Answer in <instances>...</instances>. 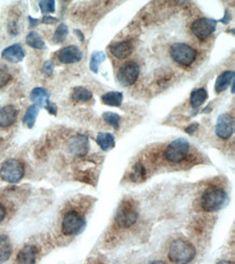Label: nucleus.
<instances>
[{
  "label": "nucleus",
  "mask_w": 235,
  "mask_h": 264,
  "mask_svg": "<svg viewBox=\"0 0 235 264\" xmlns=\"http://www.w3.org/2000/svg\"><path fill=\"white\" fill-rule=\"evenodd\" d=\"M230 202V198L224 189L217 186L207 188L201 196V207L207 212H216L222 210Z\"/></svg>",
  "instance_id": "obj_1"
},
{
  "label": "nucleus",
  "mask_w": 235,
  "mask_h": 264,
  "mask_svg": "<svg viewBox=\"0 0 235 264\" xmlns=\"http://www.w3.org/2000/svg\"><path fill=\"white\" fill-rule=\"evenodd\" d=\"M196 255V250L190 241L185 239H174L169 247L168 256L171 262L177 264L190 263Z\"/></svg>",
  "instance_id": "obj_2"
},
{
  "label": "nucleus",
  "mask_w": 235,
  "mask_h": 264,
  "mask_svg": "<svg viewBox=\"0 0 235 264\" xmlns=\"http://www.w3.org/2000/svg\"><path fill=\"white\" fill-rule=\"evenodd\" d=\"M25 174L23 164L18 159L6 160L0 168V177L4 181L11 184H16L21 181Z\"/></svg>",
  "instance_id": "obj_3"
},
{
  "label": "nucleus",
  "mask_w": 235,
  "mask_h": 264,
  "mask_svg": "<svg viewBox=\"0 0 235 264\" xmlns=\"http://www.w3.org/2000/svg\"><path fill=\"white\" fill-rule=\"evenodd\" d=\"M197 52L191 46L177 43L170 47V57L174 62L182 66H190L196 60Z\"/></svg>",
  "instance_id": "obj_4"
},
{
  "label": "nucleus",
  "mask_w": 235,
  "mask_h": 264,
  "mask_svg": "<svg viewBox=\"0 0 235 264\" xmlns=\"http://www.w3.org/2000/svg\"><path fill=\"white\" fill-rule=\"evenodd\" d=\"M138 215L139 213L134 202L130 200H125L118 207L116 213L117 225L122 228H128L137 222Z\"/></svg>",
  "instance_id": "obj_5"
},
{
  "label": "nucleus",
  "mask_w": 235,
  "mask_h": 264,
  "mask_svg": "<svg viewBox=\"0 0 235 264\" xmlns=\"http://www.w3.org/2000/svg\"><path fill=\"white\" fill-rule=\"evenodd\" d=\"M189 151H190L189 142L183 138L176 139L166 147L165 157L168 161L178 164V162H181L186 158Z\"/></svg>",
  "instance_id": "obj_6"
},
{
  "label": "nucleus",
  "mask_w": 235,
  "mask_h": 264,
  "mask_svg": "<svg viewBox=\"0 0 235 264\" xmlns=\"http://www.w3.org/2000/svg\"><path fill=\"white\" fill-rule=\"evenodd\" d=\"M86 226V221L82 214L77 211H69L62 221V232L67 236H73L82 233Z\"/></svg>",
  "instance_id": "obj_7"
},
{
  "label": "nucleus",
  "mask_w": 235,
  "mask_h": 264,
  "mask_svg": "<svg viewBox=\"0 0 235 264\" xmlns=\"http://www.w3.org/2000/svg\"><path fill=\"white\" fill-rule=\"evenodd\" d=\"M140 75V66L138 63L127 62L118 70L116 80L122 87H129L138 80Z\"/></svg>",
  "instance_id": "obj_8"
},
{
  "label": "nucleus",
  "mask_w": 235,
  "mask_h": 264,
  "mask_svg": "<svg viewBox=\"0 0 235 264\" xmlns=\"http://www.w3.org/2000/svg\"><path fill=\"white\" fill-rule=\"evenodd\" d=\"M217 29V21L216 20L201 18L194 21L191 25V31L194 34V36L197 37L200 40H204L207 37H209L212 33H214Z\"/></svg>",
  "instance_id": "obj_9"
},
{
  "label": "nucleus",
  "mask_w": 235,
  "mask_h": 264,
  "mask_svg": "<svg viewBox=\"0 0 235 264\" xmlns=\"http://www.w3.org/2000/svg\"><path fill=\"white\" fill-rule=\"evenodd\" d=\"M234 132V118L230 114L220 115L216 124V133L219 138L227 140L232 137Z\"/></svg>",
  "instance_id": "obj_10"
},
{
  "label": "nucleus",
  "mask_w": 235,
  "mask_h": 264,
  "mask_svg": "<svg viewBox=\"0 0 235 264\" xmlns=\"http://www.w3.org/2000/svg\"><path fill=\"white\" fill-rule=\"evenodd\" d=\"M69 151L77 157H83L89 152V140L84 134H77L69 142Z\"/></svg>",
  "instance_id": "obj_11"
},
{
  "label": "nucleus",
  "mask_w": 235,
  "mask_h": 264,
  "mask_svg": "<svg viewBox=\"0 0 235 264\" xmlns=\"http://www.w3.org/2000/svg\"><path fill=\"white\" fill-rule=\"evenodd\" d=\"M84 57L83 51L77 46H67L58 53V59L63 64H74L82 61Z\"/></svg>",
  "instance_id": "obj_12"
},
{
  "label": "nucleus",
  "mask_w": 235,
  "mask_h": 264,
  "mask_svg": "<svg viewBox=\"0 0 235 264\" xmlns=\"http://www.w3.org/2000/svg\"><path fill=\"white\" fill-rule=\"evenodd\" d=\"M2 57L9 61L11 63H19V62H22L24 57H25V52L22 48L21 45L16 44V45H12L8 48H6L3 52H2Z\"/></svg>",
  "instance_id": "obj_13"
},
{
  "label": "nucleus",
  "mask_w": 235,
  "mask_h": 264,
  "mask_svg": "<svg viewBox=\"0 0 235 264\" xmlns=\"http://www.w3.org/2000/svg\"><path fill=\"white\" fill-rule=\"evenodd\" d=\"M18 110L13 105H7L0 108V127L7 128L16 123Z\"/></svg>",
  "instance_id": "obj_14"
},
{
  "label": "nucleus",
  "mask_w": 235,
  "mask_h": 264,
  "mask_svg": "<svg viewBox=\"0 0 235 264\" xmlns=\"http://www.w3.org/2000/svg\"><path fill=\"white\" fill-rule=\"evenodd\" d=\"M111 53L117 59H126L133 51V46L130 42H119L110 47Z\"/></svg>",
  "instance_id": "obj_15"
},
{
  "label": "nucleus",
  "mask_w": 235,
  "mask_h": 264,
  "mask_svg": "<svg viewBox=\"0 0 235 264\" xmlns=\"http://www.w3.org/2000/svg\"><path fill=\"white\" fill-rule=\"evenodd\" d=\"M37 249L35 246H25L18 253V264H36Z\"/></svg>",
  "instance_id": "obj_16"
},
{
  "label": "nucleus",
  "mask_w": 235,
  "mask_h": 264,
  "mask_svg": "<svg viewBox=\"0 0 235 264\" xmlns=\"http://www.w3.org/2000/svg\"><path fill=\"white\" fill-rule=\"evenodd\" d=\"M49 98H50V94L46 89H44V88H40V87L34 88L33 91L31 92V100L33 101L34 104L39 107L46 106L47 103L50 101Z\"/></svg>",
  "instance_id": "obj_17"
},
{
  "label": "nucleus",
  "mask_w": 235,
  "mask_h": 264,
  "mask_svg": "<svg viewBox=\"0 0 235 264\" xmlns=\"http://www.w3.org/2000/svg\"><path fill=\"white\" fill-rule=\"evenodd\" d=\"M235 74L233 71H226L223 72L221 75L218 76L216 84H214V90H216L217 93H220L227 89V87L231 85L232 81L234 80Z\"/></svg>",
  "instance_id": "obj_18"
},
{
  "label": "nucleus",
  "mask_w": 235,
  "mask_h": 264,
  "mask_svg": "<svg viewBox=\"0 0 235 264\" xmlns=\"http://www.w3.org/2000/svg\"><path fill=\"white\" fill-rule=\"evenodd\" d=\"M12 254V245L8 236L0 235V264L10 259Z\"/></svg>",
  "instance_id": "obj_19"
},
{
  "label": "nucleus",
  "mask_w": 235,
  "mask_h": 264,
  "mask_svg": "<svg viewBox=\"0 0 235 264\" xmlns=\"http://www.w3.org/2000/svg\"><path fill=\"white\" fill-rule=\"evenodd\" d=\"M97 143L101 147V150L106 152L110 151L115 146V139L113 134L107 132H100L97 137Z\"/></svg>",
  "instance_id": "obj_20"
},
{
  "label": "nucleus",
  "mask_w": 235,
  "mask_h": 264,
  "mask_svg": "<svg viewBox=\"0 0 235 264\" xmlns=\"http://www.w3.org/2000/svg\"><path fill=\"white\" fill-rule=\"evenodd\" d=\"M103 104L107 105V106H115V107H119L123 103V93L117 92V91H111V92H107L105 94H103L102 98Z\"/></svg>",
  "instance_id": "obj_21"
},
{
  "label": "nucleus",
  "mask_w": 235,
  "mask_h": 264,
  "mask_svg": "<svg viewBox=\"0 0 235 264\" xmlns=\"http://www.w3.org/2000/svg\"><path fill=\"white\" fill-rule=\"evenodd\" d=\"M208 98V93L206 89L204 88H198V89H195L192 91L191 97H190V103L193 108H197L200 105H203L205 103V101Z\"/></svg>",
  "instance_id": "obj_22"
},
{
  "label": "nucleus",
  "mask_w": 235,
  "mask_h": 264,
  "mask_svg": "<svg viewBox=\"0 0 235 264\" xmlns=\"http://www.w3.org/2000/svg\"><path fill=\"white\" fill-rule=\"evenodd\" d=\"M92 97V92L84 87H75L72 91V99L77 102H87L91 100Z\"/></svg>",
  "instance_id": "obj_23"
},
{
  "label": "nucleus",
  "mask_w": 235,
  "mask_h": 264,
  "mask_svg": "<svg viewBox=\"0 0 235 264\" xmlns=\"http://www.w3.org/2000/svg\"><path fill=\"white\" fill-rule=\"evenodd\" d=\"M39 110H40L39 106H37L35 104L31 105L28 108V111H26L24 117H23L24 125H26L29 128H33L34 125H35V123H36V119H37V116L39 114Z\"/></svg>",
  "instance_id": "obj_24"
},
{
  "label": "nucleus",
  "mask_w": 235,
  "mask_h": 264,
  "mask_svg": "<svg viewBox=\"0 0 235 264\" xmlns=\"http://www.w3.org/2000/svg\"><path fill=\"white\" fill-rule=\"evenodd\" d=\"M26 44H28L31 48L33 49H38V50H44L46 48V44L40 37V35L36 32H31L28 37H26Z\"/></svg>",
  "instance_id": "obj_25"
},
{
  "label": "nucleus",
  "mask_w": 235,
  "mask_h": 264,
  "mask_svg": "<svg viewBox=\"0 0 235 264\" xmlns=\"http://www.w3.org/2000/svg\"><path fill=\"white\" fill-rule=\"evenodd\" d=\"M145 177H146V172L144 166L141 164V162H137V164L133 166L132 170L130 172V180L132 182H136V183H140V182L145 180Z\"/></svg>",
  "instance_id": "obj_26"
},
{
  "label": "nucleus",
  "mask_w": 235,
  "mask_h": 264,
  "mask_svg": "<svg viewBox=\"0 0 235 264\" xmlns=\"http://www.w3.org/2000/svg\"><path fill=\"white\" fill-rule=\"evenodd\" d=\"M105 59H106V56L103 51L93 52L91 54V59H90V70L95 74H98L99 67L104 62Z\"/></svg>",
  "instance_id": "obj_27"
},
{
  "label": "nucleus",
  "mask_w": 235,
  "mask_h": 264,
  "mask_svg": "<svg viewBox=\"0 0 235 264\" xmlns=\"http://www.w3.org/2000/svg\"><path fill=\"white\" fill-rule=\"evenodd\" d=\"M102 118L105 121L106 124H109L110 126H112L113 128H115V129H118L119 125H120V116L116 113H113V112H105L102 114Z\"/></svg>",
  "instance_id": "obj_28"
},
{
  "label": "nucleus",
  "mask_w": 235,
  "mask_h": 264,
  "mask_svg": "<svg viewBox=\"0 0 235 264\" xmlns=\"http://www.w3.org/2000/svg\"><path fill=\"white\" fill-rule=\"evenodd\" d=\"M67 34H69V29H67V26L65 24L59 25V27L55 32V35H53V38H52L53 43L60 44V43L64 42V39L66 38Z\"/></svg>",
  "instance_id": "obj_29"
},
{
  "label": "nucleus",
  "mask_w": 235,
  "mask_h": 264,
  "mask_svg": "<svg viewBox=\"0 0 235 264\" xmlns=\"http://www.w3.org/2000/svg\"><path fill=\"white\" fill-rule=\"evenodd\" d=\"M39 8L45 16L48 15V13H53L56 11V2H53V0H43V2H39Z\"/></svg>",
  "instance_id": "obj_30"
},
{
  "label": "nucleus",
  "mask_w": 235,
  "mask_h": 264,
  "mask_svg": "<svg viewBox=\"0 0 235 264\" xmlns=\"http://www.w3.org/2000/svg\"><path fill=\"white\" fill-rule=\"evenodd\" d=\"M11 80V74L7 67L0 66V89L4 88L6 85H8Z\"/></svg>",
  "instance_id": "obj_31"
},
{
  "label": "nucleus",
  "mask_w": 235,
  "mask_h": 264,
  "mask_svg": "<svg viewBox=\"0 0 235 264\" xmlns=\"http://www.w3.org/2000/svg\"><path fill=\"white\" fill-rule=\"evenodd\" d=\"M53 70H55V64H53L51 61H47V62L44 64V73L46 74V75H52L53 74Z\"/></svg>",
  "instance_id": "obj_32"
},
{
  "label": "nucleus",
  "mask_w": 235,
  "mask_h": 264,
  "mask_svg": "<svg viewBox=\"0 0 235 264\" xmlns=\"http://www.w3.org/2000/svg\"><path fill=\"white\" fill-rule=\"evenodd\" d=\"M45 108H46V110L48 111L51 115H55V116L58 114V107H57V105H56L55 103L50 102V101H49L48 103H47V105L45 106Z\"/></svg>",
  "instance_id": "obj_33"
},
{
  "label": "nucleus",
  "mask_w": 235,
  "mask_h": 264,
  "mask_svg": "<svg viewBox=\"0 0 235 264\" xmlns=\"http://www.w3.org/2000/svg\"><path fill=\"white\" fill-rule=\"evenodd\" d=\"M42 22L45 24H55L58 22V19L50 17V16H45L42 20Z\"/></svg>",
  "instance_id": "obj_34"
},
{
  "label": "nucleus",
  "mask_w": 235,
  "mask_h": 264,
  "mask_svg": "<svg viewBox=\"0 0 235 264\" xmlns=\"http://www.w3.org/2000/svg\"><path fill=\"white\" fill-rule=\"evenodd\" d=\"M197 129H198V124H197V123H193V124H191L190 126H187V127H186L185 131H186V133L193 134V133L195 132Z\"/></svg>",
  "instance_id": "obj_35"
},
{
  "label": "nucleus",
  "mask_w": 235,
  "mask_h": 264,
  "mask_svg": "<svg viewBox=\"0 0 235 264\" xmlns=\"http://www.w3.org/2000/svg\"><path fill=\"white\" fill-rule=\"evenodd\" d=\"M230 20H231V15L229 13V11L226 10L224 13V17L220 20V22H222L223 24H226V23L230 22Z\"/></svg>",
  "instance_id": "obj_36"
},
{
  "label": "nucleus",
  "mask_w": 235,
  "mask_h": 264,
  "mask_svg": "<svg viewBox=\"0 0 235 264\" xmlns=\"http://www.w3.org/2000/svg\"><path fill=\"white\" fill-rule=\"evenodd\" d=\"M29 21H30V27H31V29H34V27L39 24V20L33 19L32 17H29Z\"/></svg>",
  "instance_id": "obj_37"
},
{
  "label": "nucleus",
  "mask_w": 235,
  "mask_h": 264,
  "mask_svg": "<svg viewBox=\"0 0 235 264\" xmlns=\"http://www.w3.org/2000/svg\"><path fill=\"white\" fill-rule=\"evenodd\" d=\"M6 216V208L3 204H0V223H2Z\"/></svg>",
  "instance_id": "obj_38"
},
{
  "label": "nucleus",
  "mask_w": 235,
  "mask_h": 264,
  "mask_svg": "<svg viewBox=\"0 0 235 264\" xmlns=\"http://www.w3.org/2000/svg\"><path fill=\"white\" fill-rule=\"evenodd\" d=\"M74 32H75V34H76V35L79 37V39L82 40V42H84V40H85V36H84V34H83L82 32H80L79 30H75V31H74Z\"/></svg>",
  "instance_id": "obj_39"
},
{
  "label": "nucleus",
  "mask_w": 235,
  "mask_h": 264,
  "mask_svg": "<svg viewBox=\"0 0 235 264\" xmlns=\"http://www.w3.org/2000/svg\"><path fill=\"white\" fill-rule=\"evenodd\" d=\"M217 264H234V263L231 262V261H220Z\"/></svg>",
  "instance_id": "obj_40"
},
{
  "label": "nucleus",
  "mask_w": 235,
  "mask_h": 264,
  "mask_svg": "<svg viewBox=\"0 0 235 264\" xmlns=\"http://www.w3.org/2000/svg\"><path fill=\"white\" fill-rule=\"evenodd\" d=\"M234 85H235V84H234V80H233L232 83H231V92H232V93L235 92V91H234Z\"/></svg>",
  "instance_id": "obj_41"
},
{
  "label": "nucleus",
  "mask_w": 235,
  "mask_h": 264,
  "mask_svg": "<svg viewBox=\"0 0 235 264\" xmlns=\"http://www.w3.org/2000/svg\"><path fill=\"white\" fill-rule=\"evenodd\" d=\"M150 264H165V263L160 262V261H154V262H152V263H150Z\"/></svg>",
  "instance_id": "obj_42"
}]
</instances>
